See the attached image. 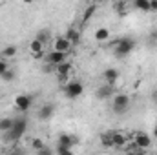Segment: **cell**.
Here are the masks:
<instances>
[{"label": "cell", "mask_w": 157, "mask_h": 155, "mask_svg": "<svg viewBox=\"0 0 157 155\" xmlns=\"http://www.w3.org/2000/svg\"><path fill=\"white\" fill-rule=\"evenodd\" d=\"M112 108H113V113H117V115L126 113L130 108V97L126 93H117L112 100Z\"/></svg>", "instance_id": "cell-3"}, {"label": "cell", "mask_w": 157, "mask_h": 155, "mask_svg": "<svg viewBox=\"0 0 157 155\" xmlns=\"http://www.w3.org/2000/svg\"><path fill=\"white\" fill-rule=\"evenodd\" d=\"M44 60H46L49 66H59V64L66 62V55H64V53H59V51H49Z\"/></svg>", "instance_id": "cell-9"}, {"label": "cell", "mask_w": 157, "mask_h": 155, "mask_svg": "<svg viewBox=\"0 0 157 155\" xmlns=\"http://www.w3.org/2000/svg\"><path fill=\"white\" fill-rule=\"evenodd\" d=\"M13 128V119L11 117H2L0 119V131L2 133H9Z\"/></svg>", "instance_id": "cell-19"}, {"label": "cell", "mask_w": 157, "mask_h": 155, "mask_svg": "<svg viewBox=\"0 0 157 155\" xmlns=\"http://www.w3.org/2000/svg\"><path fill=\"white\" fill-rule=\"evenodd\" d=\"M148 39H150L152 44H157V29H154V31L150 33V37H148Z\"/></svg>", "instance_id": "cell-30"}, {"label": "cell", "mask_w": 157, "mask_h": 155, "mask_svg": "<svg viewBox=\"0 0 157 155\" xmlns=\"http://www.w3.org/2000/svg\"><path fill=\"white\" fill-rule=\"evenodd\" d=\"M26 130H28V119L26 117H18V119H13V128H11V131L9 133H4L6 135V139L7 141H18L24 133H26Z\"/></svg>", "instance_id": "cell-1"}, {"label": "cell", "mask_w": 157, "mask_h": 155, "mask_svg": "<svg viewBox=\"0 0 157 155\" xmlns=\"http://www.w3.org/2000/svg\"><path fill=\"white\" fill-rule=\"evenodd\" d=\"M29 53H31L35 59H42V57H44V44H40L37 39H33L29 42Z\"/></svg>", "instance_id": "cell-12"}, {"label": "cell", "mask_w": 157, "mask_h": 155, "mask_svg": "<svg viewBox=\"0 0 157 155\" xmlns=\"http://www.w3.org/2000/svg\"><path fill=\"white\" fill-rule=\"evenodd\" d=\"M133 9L143 11V13H150V0H135L133 2Z\"/></svg>", "instance_id": "cell-20"}, {"label": "cell", "mask_w": 157, "mask_h": 155, "mask_svg": "<svg viewBox=\"0 0 157 155\" xmlns=\"http://www.w3.org/2000/svg\"><path fill=\"white\" fill-rule=\"evenodd\" d=\"M128 146V135L121 130H113V148H126Z\"/></svg>", "instance_id": "cell-10"}, {"label": "cell", "mask_w": 157, "mask_h": 155, "mask_svg": "<svg viewBox=\"0 0 157 155\" xmlns=\"http://www.w3.org/2000/svg\"><path fill=\"white\" fill-rule=\"evenodd\" d=\"M57 155H75L70 148H62V146H57Z\"/></svg>", "instance_id": "cell-27"}, {"label": "cell", "mask_w": 157, "mask_h": 155, "mask_svg": "<svg viewBox=\"0 0 157 155\" xmlns=\"http://www.w3.org/2000/svg\"><path fill=\"white\" fill-rule=\"evenodd\" d=\"M77 142H78V139L75 137V135L60 133V135H59V144H57V146H62V148H70V150H71Z\"/></svg>", "instance_id": "cell-8"}, {"label": "cell", "mask_w": 157, "mask_h": 155, "mask_svg": "<svg viewBox=\"0 0 157 155\" xmlns=\"http://www.w3.org/2000/svg\"><path fill=\"white\" fill-rule=\"evenodd\" d=\"M93 39L97 40L99 44H104L110 40V29L108 28H97L95 33H93Z\"/></svg>", "instance_id": "cell-16"}, {"label": "cell", "mask_w": 157, "mask_h": 155, "mask_svg": "<svg viewBox=\"0 0 157 155\" xmlns=\"http://www.w3.org/2000/svg\"><path fill=\"white\" fill-rule=\"evenodd\" d=\"M135 47V40L132 37H122V39H117L115 40V46H113V55L115 57H126L133 51Z\"/></svg>", "instance_id": "cell-2"}, {"label": "cell", "mask_w": 157, "mask_h": 155, "mask_svg": "<svg viewBox=\"0 0 157 155\" xmlns=\"http://www.w3.org/2000/svg\"><path fill=\"white\" fill-rule=\"evenodd\" d=\"M104 84H108V86H113L115 82L119 80V71L115 68H108V70H104Z\"/></svg>", "instance_id": "cell-15"}, {"label": "cell", "mask_w": 157, "mask_h": 155, "mask_svg": "<svg viewBox=\"0 0 157 155\" xmlns=\"http://www.w3.org/2000/svg\"><path fill=\"white\" fill-rule=\"evenodd\" d=\"M0 155H4V153H0Z\"/></svg>", "instance_id": "cell-35"}, {"label": "cell", "mask_w": 157, "mask_h": 155, "mask_svg": "<svg viewBox=\"0 0 157 155\" xmlns=\"http://www.w3.org/2000/svg\"><path fill=\"white\" fill-rule=\"evenodd\" d=\"M115 9H117V13L121 17H126V15H130V11L133 9V2H126V0L117 2V4H115Z\"/></svg>", "instance_id": "cell-17"}, {"label": "cell", "mask_w": 157, "mask_h": 155, "mask_svg": "<svg viewBox=\"0 0 157 155\" xmlns=\"http://www.w3.org/2000/svg\"><path fill=\"white\" fill-rule=\"evenodd\" d=\"M35 39L39 40L40 44H44V46H46V44H49V40H51V31H49V29H40Z\"/></svg>", "instance_id": "cell-22"}, {"label": "cell", "mask_w": 157, "mask_h": 155, "mask_svg": "<svg viewBox=\"0 0 157 155\" xmlns=\"http://www.w3.org/2000/svg\"><path fill=\"white\" fill-rule=\"evenodd\" d=\"M150 11H157V0H150Z\"/></svg>", "instance_id": "cell-31"}, {"label": "cell", "mask_w": 157, "mask_h": 155, "mask_svg": "<svg viewBox=\"0 0 157 155\" xmlns=\"http://www.w3.org/2000/svg\"><path fill=\"white\" fill-rule=\"evenodd\" d=\"M152 99H154V102H155V106H157V89L152 93Z\"/></svg>", "instance_id": "cell-33"}, {"label": "cell", "mask_w": 157, "mask_h": 155, "mask_svg": "<svg viewBox=\"0 0 157 155\" xmlns=\"http://www.w3.org/2000/svg\"><path fill=\"white\" fill-rule=\"evenodd\" d=\"M31 146H33V150H35V152H40V150H44V148H46V142H44L42 139H39V137H35V139L31 141Z\"/></svg>", "instance_id": "cell-24"}, {"label": "cell", "mask_w": 157, "mask_h": 155, "mask_svg": "<svg viewBox=\"0 0 157 155\" xmlns=\"http://www.w3.org/2000/svg\"><path fill=\"white\" fill-rule=\"evenodd\" d=\"M133 144L139 148V150H146L150 144H152V137L144 131H135L133 133Z\"/></svg>", "instance_id": "cell-6"}, {"label": "cell", "mask_w": 157, "mask_h": 155, "mask_svg": "<svg viewBox=\"0 0 157 155\" xmlns=\"http://www.w3.org/2000/svg\"><path fill=\"white\" fill-rule=\"evenodd\" d=\"M71 71H73V66H71L68 60L62 62V64H59V66H55V73H57V77H70Z\"/></svg>", "instance_id": "cell-14"}, {"label": "cell", "mask_w": 157, "mask_h": 155, "mask_svg": "<svg viewBox=\"0 0 157 155\" xmlns=\"http://www.w3.org/2000/svg\"><path fill=\"white\" fill-rule=\"evenodd\" d=\"M0 78H2V80H6V82H11V80L15 78V71H13V70H7V71H6Z\"/></svg>", "instance_id": "cell-26"}, {"label": "cell", "mask_w": 157, "mask_h": 155, "mask_svg": "<svg viewBox=\"0 0 157 155\" xmlns=\"http://www.w3.org/2000/svg\"><path fill=\"white\" fill-rule=\"evenodd\" d=\"M9 70V64H7V60H4V59H0V77L6 73Z\"/></svg>", "instance_id": "cell-28"}, {"label": "cell", "mask_w": 157, "mask_h": 155, "mask_svg": "<svg viewBox=\"0 0 157 155\" xmlns=\"http://www.w3.org/2000/svg\"><path fill=\"white\" fill-rule=\"evenodd\" d=\"M39 155H51V150H49V148L46 146L44 150H40V152H39Z\"/></svg>", "instance_id": "cell-32"}, {"label": "cell", "mask_w": 157, "mask_h": 155, "mask_svg": "<svg viewBox=\"0 0 157 155\" xmlns=\"http://www.w3.org/2000/svg\"><path fill=\"white\" fill-rule=\"evenodd\" d=\"M62 91L68 99H78L84 93V86H82V82L73 80V82H68L66 86H62Z\"/></svg>", "instance_id": "cell-4"}, {"label": "cell", "mask_w": 157, "mask_h": 155, "mask_svg": "<svg viewBox=\"0 0 157 155\" xmlns=\"http://www.w3.org/2000/svg\"><path fill=\"white\" fill-rule=\"evenodd\" d=\"M13 102H15V108H17L20 113H24V112H28V110L31 108V104H33V99H31L29 95H24V93H22V95H17Z\"/></svg>", "instance_id": "cell-5"}, {"label": "cell", "mask_w": 157, "mask_h": 155, "mask_svg": "<svg viewBox=\"0 0 157 155\" xmlns=\"http://www.w3.org/2000/svg\"><path fill=\"white\" fill-rule=\"evenodd\" d=\"M9 155H28V153H26V150H22L20 146H15V148L9 152Z\"/></svg>", "instance_id": "cell-29"}, {"label": "cell", "mask_w": 157, "mask_h": 155, "mask_svg": "<svg viewBox=\"0 0 157 155\" xmlns=\"http://www.w3.org/2000/svg\"><path fill=\"white\" fill-rule=\"evenodd\" d=\"M112 93H113V86H108V84L99 86V88H97V91H95L97 99H101V100H108V99L112 97Z\"/></svg>", "instance_id": "cell-13"}, {"label": "cell", "mask_w": 157, "mask_h": 155, "mask_svg": "<svg viewBox=\"0 0 157 155\" xmlns=\"http://www.w3.org/2000/svg\"><path fill=\"white\" fill-rule=\"evenodd\" d=\"M66 39L70 40V44H71V46H75V44L78 42V39H80V33H78L77 29H73V28H71V29H68Z\"/></svg>", "instance_id": "cell-23"}, {"label": "cell", "mask_w": 157, "mask_h": 155, "mask_svg": "<svg viewBox=\"0 0 157 155\" xmlns=\"http://www.w3.org/2000/svg\"><path fill=\"white\" fill-rule=\"evenodd\" d=\"M154 137L157 139V122H155V128H154Z\"/></svg>", "instance_id": "cell-34"}, {"label": "cell", "mask_w": 157, "mask_h": 155, "mask_svg": "<svg viewBox=\"0 0 157 155\" xmlns=\"http://www.w3.org/2000/svg\"><path fill=\"white\" fill-rule=\"evenodd\" d=\"M101 139V144L106 146V148H113V130H108V131H102L99 135Z\"/></svg>", "instance_id": "cell-18"}, {"label": "cell", "mask_w": 157, "mask_h": 155, "mask_svg": "<svg viewBox=\"0 0 157 155\" xmlns=\"http://www.w3.org/2000/svg\"><path fill=\"white\" fill-rule=\"evenodd\" d=\"M15 55H17V46H6L2 49V53H0V59L7 60V59H13Z\"/></svg>", "instance_id": "cell-21"}, {"label": "cell", "mask_w": 157, "mask_h": 155, "mask_svg": "<svg viewBox=\"0 0 157 155\" xmlns=\"http://www.w3.org/2000/svg\"><path fill=\"white\" fill-rule=\"evenodd\" d=\"M55 113V104H44V106H40V110L37 112V117H39L40 120H48V119H51Z\"/></svg>", "instance_id": "cell-11"}, {"label": "cell", "mask_w": 157, "mask_h": 155, "mask_svg": "<svg viewBox=\"0 0 157 155\" xmlns=\"http://www.w3.org/2000/svg\"><path fill=\"white\" fill-rule=\"evenodd\" d=\"M95 11H97V6H95V4H93V6H88V9L84 11V17H82V18H84V22H88V20L95 15Z\"/></svg>", "instance_id": "cell-25"}, {"label": "cell", "mask_w": 157, "mask_h": 155, "mask_svg": "<svg viewBox=\"0 0 157 155\" xmlns=\"http://www.w3.org/2000/svg\"><path fill=\"white\" fill-rule=\"evenodd\" d=\"M71 49V44L66 37H57L53 39V51H59V53H64L68 55V51Z\"/></svg>", "instance_id": "cell-7"}]
</instances>
